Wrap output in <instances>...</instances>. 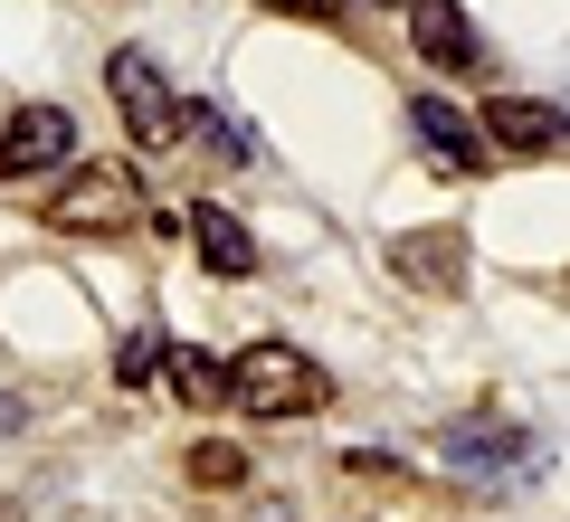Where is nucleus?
<instances>
[{"label": "nucleus", "mask_w": 570, "mask_h": 522, "mask_svg": "<svg viewBox=\"0 0 570 522\" xmlns=\"http://www.w3.org/2000/svg\"><path fill=\"white\" fill-rule=\"evenodd\" d=\"M409 124H419V142H428V152H438V161H448V171H456V181H485V134H475V115H466V105H448V96H419V105H409Z\"/></svg>", "instance_id": "nucleus-7"}, {"label": "nucleus", "mask_w": 570, "mask_h": 522, "mask_svg": "<svg viewBox=\"0 0 570 522\" xmlns=\"http://www.w3.org/2000/svg\"><path fill=\"white\" fill-rule=\"evenodd\" d=\"M67 152H77V124H67V105H20V115L0 124V181L58 171Z\"/></svg>", "instance_id": "nucleus-4"}, {"label": "nucleus", "mask_w": 570, "mask_h": 522, "mask_svg": "<svg viewBox=\"0 0 570 522\" xmlns=\"http://www.w3.org/2000/svg\"><path fill=\"white\" fill-rule=\"evenodd\" d=\"M105 86H115V115H124V134H134L142 152H163V142H181V134H190L181 96L163 86V67L142 58V48H115V58H105Z\"/></svg>", "instance_id": "nucleus-3"}, {"label": "nucleus", "mask_w": 570, "mask_h": 522, "mask_svg": "<svg viewBox=\"0 0 570 522\" xmlns=\"http://www.w3.org/2000/svg\"><path fill=\"white\" fill-rule=\"evenodd\" d=\"M343 475H352V484H409V475H400V465H390V456H362V446H352V456H343Z\"/></svg>", "instance_id": "nucleus-15"}, {"label": "nucleus", "mask_w": 570, "mask_h": 522, "mask_svg": "<svg viewBox=\"0 0 570 522\" xmlns=\"http://www.w3.org/2000/svg\"><path fill=\"white\" fill-rule=\"evenodd\" d=\"M400 10H409V0H400Z\"/></svg>", "instance_id": "nucleus-18"}, {"label": "nucleus", "mask_w": 570, "mask_h": 522, "mask_svg": "<svg viewBox=\"0 0 570 522\" xmlns=\"http://www.w3.org/2000/svg\"><path fill=\"white\" fill-rule=\"evenodd\" d=\"M190 484H209V494H238V484H247V446L200 437V446H190Z\"/></svg>", "instance_id": "nucleus-12"}, {"label": "nucleus", "mask_w": 570, "mask_h": 522, "mask_svg": "<svg viewBox=\"0 0 570 522\" xmlns=\"http://www.w3.org/2000/svg\"><path fill=\"white\" fill-rule=\"evenodd\" d=\"M163 371H171V390H181L190 408L228 400V362H209V352H163Z\"/></svg>", "instance_id": "nucleus-11"}, {"label": "nucleus", "mask_w": 570, "mask_h": 522, "mask_svg": "<svg viewBox=\"0 0 570 522\" xmlns=\"http://www.w3.org/2000/svg\"><path fill=\"white\" fill-rule=\"evenodd\" d=\"M228 400L247 418H314V408H333V381L295 342H247L238 362H228Z\"/></svg>", "instance_id": "nucleus-1"}, {"label": "nucleus", "mask_w": 570, "mask_h": 522, "mask_svg": "<svg viewBox=\"0 0 570 522\" xmlns=\"http://www.w3.org/2000/svg\"><path fill=\"white\" fill-rule=\"evenodd\" d=\"M0 522H20V503H0Z\"/></svg>", "instance_id": "nucleus-17"}, {"label": "nucleus", "mask_w": 570, "mask_h": 522, "mask_svg": "<svg viewBox=\"0 0 570 522\" xmlns=\"http://www.w3.org/2000/svg\"><path fill=\"white\" fill-rule=\"evenodd\" d=\"M190 247L209 257V276H257V238H247L228 209H209V200L190 209Z\"/></svg>", "instance_id": "nucleus-10"}, {"label": "nucleus", "mask_w": 570, "mask_h": 522, "mask_svg": "<svg viewBox=\"0 0 570 522\" xmlns=\"http://www.w3.org/2000/svg\"><path fill=\"white\" fill-rule=\"evenodd\" d=\"M190 124H200V134H209V142H219V152H228V161H238V152H247V124H238V115H219V105H200V115H190Z\"/></svg>", "instance_id": "nucleus-14"}, {"label": "nucleus", "mask_w": 570, "mask_h": 522, "mask_svg": "<svg viewBox=\"0 0 570 522\" xmlns=\"http://www.w3.org/2000/svg\"><path fill=\"white\" fill-rule=\"evenodd\" d=\"M257 10H295V20H343L352 0H257Z\"/></svg>", "instance_id": "nucleus-16"}, {"label": "nucleus", "mask_w": 570, "mask_h": 522, "mask_svg": "<svg viewBox=\"0 0 570 522\" xmlns=\"http://www.w3.org/2000/svg\"><path fill=\"white\" fill-rule=\"evenodd\" d=\"M438 456L466 465V475H513V465H523V427L513 418H466V427L438 437Z\"/></svg>", "instance_id": "nucleus-9"}, {"label": "nucleus", "mask_w": 570, "mask_h": 522, "mask_svg": "<svg viewBox=\"0 0 570 522\" xmlns=\"http://www.w3.org/2000/svg\"><path fill=\"white\" fill-rule=\"evenodd\" d=\"M390 257H400V276L428 285V295H466V238H456V228H409Z\"/></svg>", "instance_id": "nucleus-8"}, {"label": "nucleus", "mask_w": 570, "mask_h": 522, "mask_svg": "<svg viewBox=\"0 0 570 522\" xmlns=\"http://www.w3.org/2000/svg\"><path fill=\"white\" fill-rule=\"evenodd\" d=\"M39 209H48V228H67V238H124V228L142 219V181L124 171V161H77Z\"/></svg>", "instance_id": "nucleus-2"}, {"label": "nucleus", "mask_w": 570, "mask_h": 522, "mask_svg": "<svg viewBox=\"0 0 570 522\" xmlns=\"http://www.w3.org/2000/svg\"><path fill=\"white\" fill-rule=\"evenodd\" d=\"M163 352H171V342L153 333V323H134V333L115 342V381H124V390H142V381H153V371H163Z\"/></svg>", "instance_id": "nucleus-13"}, {"label": "nucleus", "mask_w": 570, "mask_h": 522, "mask_svg": "<svg viewBox=\"0 0 570 522\" xmlns=\"http://www.w3.org/2000/svg\"><path fill=\"white\" fill-rule=\"evenodd\" d=\"M409 48L428 67H448V77H475L485 67V39H475V20L456 0H409Z\"/></svg>", "instance_id": "nucleus-6"}, {"label": "nucleus", "mask_w": 570, "mask_h": 522, "mask_svg": "<svg viewBox=\"0 0 570 522\" xmlns=\"http://www.w3.org/2000/svg\"><path fill=\"white\" fill-rule=\"evenodd\" d=\"M475 134H485V152H513V161H551V152H561V105H551V96H494Z\"/></svg>", "instance_id": "nucleus-5"}]
</instances>
